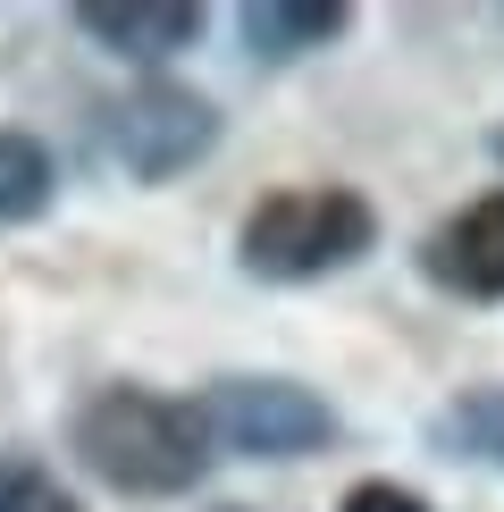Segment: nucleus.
Instances as JSON below:
<instances>
[{"label":"nucleus","instance_id":"f257e3e1","mask_svg":"<svg viewBox=\"0 0 504 512\" xmlns=\"http://www.w3.org/2000/svg\"><path fill=\"white\" fill-rule=\"evenodd\" d=\"M76 462L118 496H185L210 471V429H202V403L152 395V387H101L76 403L68 420Z\"/></svg>","mask_w":504,"mask_h":512},{"label":"nucleus","instance_id":"7ed1b4c3","mask_svg":"<svg viewBox=\"0 0 504 512\" xmlns=\"http://www.w3.org/2000/svg\"><path fill=\"white\" fill-rule=\"evenodd\" d=\"M202 429L227 454L252 462H286V454H328L336 445V412L328 395H311L303 378H219L202 395Z\"/></svg>","mask_w":504,"mask_h":512},{"label":"nucleus","instance_id":"f03ea898","mask_svg":"<svg viewBox=\"0 0 504 512\" xmlns=\"http://www.w3.org/2000/svg\"><path fill=\"white\" fill-rule=\"evenodd\" d=\"M370 236H378V210L353 185H286V194H261L244 210L236 261L261 286H303V277H328V269L362 261Z\"/></svg>","mask_w":504,"mask_h":512},{"label":"nucleus","instance_id":"9d476101","mask_svg":"<svg viewBox=\"0 0 504 512\" xmlns=\"http://www.w3.org/2000/svg\"><path fill=\"white\" fill-rule=\"evenodd\" d=\"M0 512H84L42 462H0Z\"/></svg>","mask_w":504,"mask_h":512},{"label":"nucleus","instance_id":"6e6552de","mask_svg":"<svg viewBox=\"0 0 504 512\" xmlns=\"http://www.w3.org/2000/svg\"><path fill=\"white\" fill-rule=\"evenodd\" d=\"M437 445L462 462H496L504 471V387H479V395H454L437 412Z\"/></svg>","mask_w":504,"mask_h":512},{"label":"nucleus","instance_id":"f8f14e48","mask_svg":"<svg viewBox=\"0 0 504 512\" xmlns=\"http://www.w3.org/2000/svg\"><path fill=\"white\" fill-rule=\"evenodd\" d=\"M227 512H236V504H227Z\"/></svg>","mask_w":504,"mask_h":512},{"label":"nucleus","instance_id":"423d86ee","mask_svg":"<svg viewBox=\"0 0 504 512\" xmlns=\"http://www.w3.org/2000/svg\"><path fill=\"white\" fill-rule=\"evenodd\" d=\"M76 26L118 59H177L185 42H202V9L194 0H84Z\"/></svg>","mask_w":504,"mask_h":512},{"label":"nucleus","instance_id":"9b49d317","mask_svg":"<svg viewBox=\"0 0 504 512\" xmlns=\"http://www.w3.org/2000/svg\"><path fill=\"white\" fill-rule=\"evenodd\" d=\"M336 512H429V504H420L412 487H395V479H362V487H353V496L336 504Z\"/></svg>","mask_w":504,"mask_h":512},{"label":"nucleus","instance_id":"1a4fd4ad","mask_svg":"<svg viewBox=\"0 0 504 512\" xmlns=\"http://www.w3.org/2000/svg\"><path fill=\"white\" fill-rule=\"evenodd\" d=\"M51 210V152L34 135H0V227H26Z\"/></svg>","mask_w":504,"mask_h":512},{"label":"nucleus","instance_id":"20e7f679","mask_svg":"<svg viewBox=\"0 0 504 512\" xmlns=\"http://www.w3.org/2000/svg\"><path fill=\"white\" fill-rule=\"evenodd\" d=\"M210 143H219V110H210L202 93H185V84H135L126 101H110V152L118 168L135 185H168V177H185Z\"/></svg>","mask_w":504,"mask_h":512},{"label":"nucleus","instance_id":"0eeeda50","mask_svg":"<svg viewBox=\"0 0 504 512\" xmlns=\"http://www.w3.org/2000/svg\"><path fill=\"white\" fill-rule=\"evenodd\" d=\"M345 26H353L345 0H252L244 9V42L261 59H303V51H320V42H336Z\"/></svg>","mask_w":504,"mask_h":512},{"label":"nucleus","instance_id":"39448f33","mask_svg":"<svg viewBox=\"0 0 504 512\" xmlns=\"http://www.w3.org/2000/svg\"><path fill=\"white\" fill-rule=\"evenodd\" d=\"M420 269L462 303H504V194H471L420 244Z\"/></svg>","mask_w":504,"mask_h":512}]
</instances>
